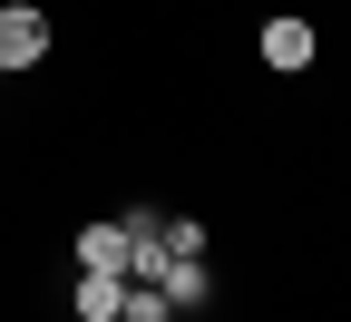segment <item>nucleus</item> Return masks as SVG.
<instances>
[{"label":"nucleus","mask_w":351,"mask_h":322,"mask_svg":"<svg viewBox=\"0 0 351 322\" xmlns=\"http://www.w3.org/2000/svg\"><path fill=\"white\" fill-rule=\"evenodd\" d=\"M39 49H49V20L29 0H0V69H29Z\"/></svg>","instance_id":"f257e3e1"},{"label":"nucleus","mask_w":351,"mask_h":322,"mask_svg":"<svg viewBox=\"0 0 351 322\" xmlns=\"http://www.w3.org/2000/svg\"><path fill=\"white\" fill-rule=\"evenodd\" d=\"M137 264V225H88L78 235V273H127Z\"/></svg>","instance_id":"f03ea898"},{"label":"nucleus","mask_w":351,"mask_h":322,"mask_svg":"<svg viewBox=\"0 0 351 322\" xmlns=\"http://www.w3.org/2000/svg\"><path fill=\"white\" fill-rule=\"evenodd\" d=\"M69 312H78V322H117V312H127V273H78Z\"/></svg>","instance_id":"7ed1b4c3"},{"label":"nucleus","mask_w":351,"mask_h":322,"mask_svg":"<svg viewBox=\"0 0 351 322\" xmlns=\"http://www.w3.org/2000/svg\"><path fill=\"white\" fill-rule=\"evenodd\" d=\"M313 49H322L313 20H263V59L274 69H313Z\"/></svg>","instance_id":"20e7f679"},{"label":"nucleus","mask_w":351,"mask_h":322,"mask_svg":"<svg viewBox=\"0 0 351 322\" xmlns=\"http://www.w3.org/2000/svg\"><path fill=\"white\" fill-rule=\"evenodd\" d=\"M117 322H176V303H166L156 284H127V312H117Z\"/></svg>","instance_id":"39448f33"},{"label":"nucleus","mask_w":351,"mask_h":322,"mask_svg":"<svg viewBox=\"0 0 351 322\" xmlns=\"http://www.w3.org/2000/svg\"><path fill=\"white\" fill-rule=\"evenodd\" d=\"M0 78H10V69H0Z\"/></svg>","instance_id":"423d86ee"}]
</instances>
